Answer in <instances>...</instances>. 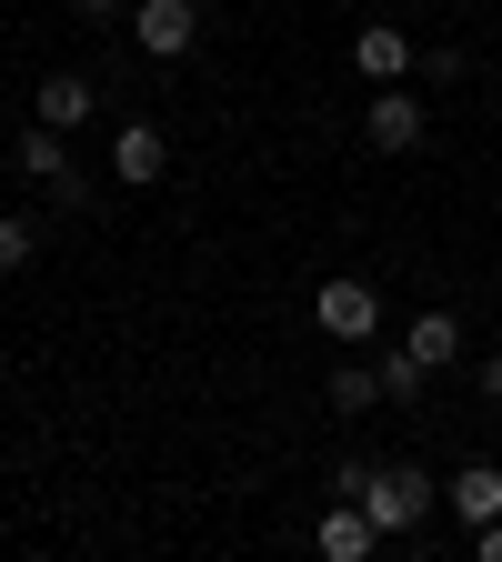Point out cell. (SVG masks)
I'll list each match as a JSON object with an SVG mask.
<instances>
[{"label":"cell","instance_id":"7","mask_svg":"<svg viewBox=\"0 0 502 562\" xmlns=\"http://www.w3.org/2000/svg\"><path fill=\"white\" fill-rule=\"evenodd\" d=\"M101 111V81H91V70H51V81H41V121L51 131H81Z\"/></svg>","mask_w":502,"mask_h":562},{"label":"cell","instance_id":"5","mask_svg":"<svg viewBox=\"0 0 502 562\" xmlns=\"http://www.w3.org/2000/svg\"><path fill=\"white\" fill-rule=\"evenodd\" d=\"M161 171H171V140H161V121H121V140H111V181L152 191Z\"/></svg>","mask_w":502,"mask_h":562},{"label":"cell","instance_id":"9","mask_svg":"<svg viewBox=\"0 0 502 562\" xmlns=\"http://www.w3.org/2000/svg\"><path fill=\"white\" fill-rule=\"evenodd\" d=\"M312 542H322L332 562H362V552H372L382 532H372V513H362V503H332V513L312 522Z\"/></svg>","mask_w":502,"mask_h":562},{"label":"cell","instance_id":"4","mask_svg":"<svg viewBox=\"0 0 502 562\" xmlns=\"http://www.w3.org/2000/svg\"><path fill=\"white\" fill-rule=\"evenodd\" d=\"M422 503H433V482H422V472H372V492H362V513H372L382 542L392 532H422Z\"/></svg>","mask_w":502,"mask_h":562},{"label":"cell","instance_id":"1","mask_svg":"<svg viewBox=\"0 0 502 562\" xmlns=\"http://www.w3.org/2000/svg\"><path fill=\"white\" fill-rule=\"evenodd\" d=\"M312 322L352 351V341H372V331H382V292H372V281H352V271H332L322 292H312Z\"/></svg>","mask_w":502,"mask_h":562},{"label":"cell","instance_id":"2","mask_svg":"<svg viewBox=\"0 0 502 562\" xmlns=\"http://www.w3.org/2000/svg\"><path fill=\"white\" fill-rule=\"evenodd\" d=\"M21 181H41V191H51L60 211H81V201H91V191H81V171H70V151H60V131H51V121H31V131H21Z\"/></svg>","mask_w":502,"mask_h":562},{"label":"cell","instance_id":"6","mask_svg":"<svg viewBox=\"0 0 502 562\" xmlns=\"http://www.w3.org/2000/svg\"><path fill=\"white\" fill-rule=\"evenodd\" d=\"M362 140H372V151H412V140H422V91H372V111H362Z\"/></svg>","mask_w":502,"mask_h":562},{"label":"cell","instance_id":"12","mask_svg":"<svg viewBox=\"0 0 502 562\" xmlns=\"http://www.w3.org/2000/svg\"><path fill=\"white\" fill-rule=\"evenodd\" d=\"M372 402H382V372H362V362L332 372V412H372Z\"/></svg>","mask_w":502,"mask_h":562},{"label":"cell","instance_id":"3","mask_svg":"<svg viewBox=\"0 0 502 562\" xmlns=\"http://www.w3.org/2000/svg\"><path fill=\"white\" fill-rule=\"evenodd\" d=\"M131 41L152 50V60H181L201 41V0H141V11H131Z\"/></svg>","mask_w":502,"mask_h":562},{"label":"cell","instance_id":"15","mask_svg":"<svg viewBox=\"0 0 502 562\" xmlns=\"http://www.w3.org/2000/svg\"><path fill=\"white\" fill-rule=\"evenodd\" d=\"M472 552H482V562H502V513H492V522H472Z\"/></svg>","mask_w":502,"mask_h":562},{"label":"cell","instance_id":"13","mask_svg":"<svg viewBox=\"0 0 502 562\" xmlns=\"http://www.w3.org/2000/svg\"><path fill=\"white\" fill-rule=\"evenodd\" d=\"M41 261V232L21 222V211H0V271H31Z\"/></svg>","mask_w":502,"mask_h":562},{"label":"cell","instance_id":"14","mask_svg":"<svg viewBox=\"0 0 502 562\" xmlns=\"http://www.w3.org/2000/svg\"><path fill=\"white\" fill-rule=\"evenodd\" d=\"M382 402H422V362H412V351H392V362H382Z\"/></svg>","mask_w":502,"mask_h":562},{"label":"cell","instance_id":"17","mask_svg":"<svg viewBox=\"0 0 502 562\" xmlns=\"http://www.w3.org/2000/svg\"><path fill=\"white\" fill-rule=\"evenodd\" d=\"M131 11V0H81V21H121Z\"/></svg>","mask_w":502,"mask_h":562},{"label":"cell","instance_id":"16","mask_svg":"<svg viewBox=\"0 0 502 562\" xmlns=\"http://www.w3.org/2000/svg\"><path fill=\"white\" fill-rule=\"evenodd\" d=\"M482 402L502 412V351H492V362H482Z\"/></svg>","mask_w":502,"mask_h":562},{"label":"cell","instance_id":"11","mask_svg":"<svg viewBox=\"0 0 502 562\" xmlns=\"http://www.w3.org/2000/svg\"><path fill=\"white\" fill-rule=\"evenodd\" d=\"M453 513H462V522H492V513H502V462L453 472Z\"/></svg>","mask_w":502,"mask_h":562},{"label":"cell","instance_id":"8","mask_svg":"<svg viewBox=\"0 0 502 562\" xmlns=\"http://www.w3.org/2000/svg\"><path fill=\"white\" fill-rule=\"evenodd\" d=\"M352 70H362V81H402V70H412V41H402L392 21H372V31H352Z\"/></svg>","mask_w":502,"mask_h":562},{"label":"cell","instance_id":"10","mask_svg":"<svg viewBox=\"0 0 502 562\" xmlns=\"http://www.w3.org/2000/svg\"><path fill=\"white\" fill-rule=\"evenodd\" d=\"M402 351H412L422 372H443V362H462V322H453V312H422V322L402 331Z\"/></svg>","mask_w":502,"mask_h":562}]
</instances>
